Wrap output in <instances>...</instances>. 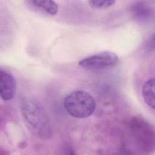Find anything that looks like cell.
<instances>
[{"mask_svg":"<svg viewBox=\"0 0 155 155\" xmlns=\"http://www.w3.org/2000/svg\"><path fill=\"white\" fill-rule=\"evenodd\" d=\"M64 106L72 117L79 119L90 116L95 111L96 101L88 92L76 90L67 94L64 99Z\"/></svg>","mask_w":155,"mask_h":155,"instance_id":"obj_2","label":"cell"},{"mask_svg":"<svg viewBox=\"0 0 155 155\" xmlns=\"http://www.w3.org/2000/svg\"><path fill=\"white\" fill-rule=\"evenodd\" d=\"M131 129L140 151L150 153L154 148V132L153 128L145 120L139 118L133 119Z\"/></svg>","mask_w":155,"mask_h":155,"instance_id":"obj_3","label":"cell"},{"mask_svg":"<svg viewBox=\"0 0 155 155\" xmlns=\"http://www.w3.org/2000/svg\"><path fill=\"white\" fill-rule=\"evenodd\" d=\"M119 62V58L113 51H104L87 56L79 62V65L87 69L99 70L111 68Z\"/></svg>","mask_w":155,"mask_h":155,"instance_id":"obj_4","label":"cell"},{"mask_svg":"<svg viewBox=\"0 0 155 155\" xmlns=\"http://www.w3.org/2000/svg\"><path fill=\"white\" fill-rule=\"evenodd\" d=\"M154 79L151 78L147 80L142 87V96L145 102L152 109L155 107L154 99Z\"/></svg>","mask_w":155,"mask_h":155,"instance_id":"obj_8","label":"cell"},{"mask_svg":"<svg viewBox=\"0 0 155 155\" xmlns=\"http://www.w3.org/2000/svg\"><path fill=\"white\" fill-rule=\"evenodd\" d=\"M28 3L34 8L48 15H54L58 12V5L53 1L31 0Z\"/></svg>","mask_w":155,"mask_h":155,"instance_id":"obj_7","label":"cell"},{"mask_svg":"<svg viewBox=\"0 0 155 155\" xmlns=\"http://www.w3.org/2000/svg\"><path fill=\"white\" fill-rule=\"evenodd\" d=\"M90 5L94 8L101 9L112 6L115 1L113 0H91L88 1Z\"/></svg>","mask_w":155,"mask_h":155,"instance_id":"obj_9","label":"cell"},{"mask_svg":"<svg viewBox=\"0 0 155 155\" xmlns=\"http://www.w3.org/2000/svg\"><path fill=\"white\" fill-rule=\"evenodd\" d=\"M20 110L28 129L36 137L48 140L52 136V127L49 116L44 106L36 99L23 98Z\"/></svg>","mask_w":155,"mask_h":155,"instance_id":"obj_1","label":"cell"},{"mask_svg":"<svg viewBox=\"0 0 155 155\" xmlns=\"http://www.w3.org/2000/svg\"><path fill=\"white\" fill-rule=\"evenodd\" d=\"M131 12L137 19L145 21L153 16V9L150 4L144 1H137L131 6Z\"/></svg>","mask_w":155,"mask_h":155,"instance_id":"obj_6","label":"cell"},{"mask_svg":"<svg viewBox=\"0 0 155 155\" xmlns=\"http://www.w3.org/2000/svg\"><path fill=\"white\" fill-rule=\"evenodd\" d=\"M16 82L14 76L10 73L0 70V96L4 101L12 100L16 91Z\"/></svg>","mask_w":155,"mask_h":155,"instance_id":"obj_5","label":"cell"}]
</instances>
